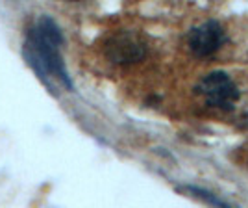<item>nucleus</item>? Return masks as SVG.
Instances as JSON below:
<instances>
[{
  "mask_svg": "<svg viewBox=\"0 0 248 208\" xmlns=\"http://www.w3.org/2000/svg\"><path fill=\"white\" fill-rule=\"evenodd\" d=\"M247 125H248V114H247Z\"/></svg>",
  "mask_w": 248,
  "mask_h": 208,
  "instance_id": "nucleus-6",
  "label": "nucleus"
},
{
  "mask_svg": "<svg viewBox=\"0 0 248 208\" xmlns=\"http://www.w3.org/2000/svg\"><path fill=\"white\" fill-rule=\"evenodd\" d=\"M63 41L60 24L50 15H41L30 24L22 45V56L28 67L52 93H58V89H74L62 56Z\"/></svg>",
  "mask_w": 248,
  "mask_h": 208,
  "instance_id": "nucleus-1",
  "label": "nucleus"
},
{
  "mask_svg": "<svg viewBox=\"0 0 248 208\" xmlns=\"http://www.w3.org/2000/svg\"><path fill=\"white\" fill-rule=\"evenodd\" d=\"M189 49L193 51L195 56L206 58L217 52L224 43H226V34L224 28L217 21H206L200 26H195L189 32Z\"/></svg>",
  "mask_w": 248,
  "mask_h": 208,
  "instance_id": "nucleus-4",
  "label": "nucleus"
},
{
  "mask_svg": "<svg viewBox=\"0 0 248 208\" xmlns=\"http://www.w3.org/2000/svg\"><path fill=\"white\" fill-rule=\"evenodd\" d=\"M146 54V45L134 32H117L106 41V56L117 65L141 62Z\"/></svg>",
  "mask_w": 248,
  "mask_h": 208,
  "instance_id": "nucleus-3",
  "label": "nucleus"
},
{
  "mask_svg": "<svg viewBox=\"0 0 248 208\" xmlns=\"http://www.w3.org/2000/svg\"><path fill=\"white\" fill-rule=\"evenodd\" d=\"M186 190L187 191H191V193H195L197 197L207 201L209 205H215V207H218V208H235V207H232V205H228V203H224V201H220L218 197H215L213 193H209V191H206V190H202V188L186 186Z\"/></svg>",
  "mask_w": 248,
  "mask_h": 208,
  "instance_id": "nucleus-5",
  "label": "nucleus"
},
{
  "mask_svg": "<svg viewBox=\"0 0 248 208\" xmlns=\"http://www.w3.org/2000/svg\"><path fill=\"white\" fill-rule=\"evenodd\" d=\"M198 95L204 97L209 106L218 110H232L239 101V87L235 82L222 71L206 74L197 86Z\"/></svg>",
  "mask_w": 248,
  "mask_h": 208,
  "instance_id": "nucleus-2",
  "label": "nucleus"
}]
</instances>
